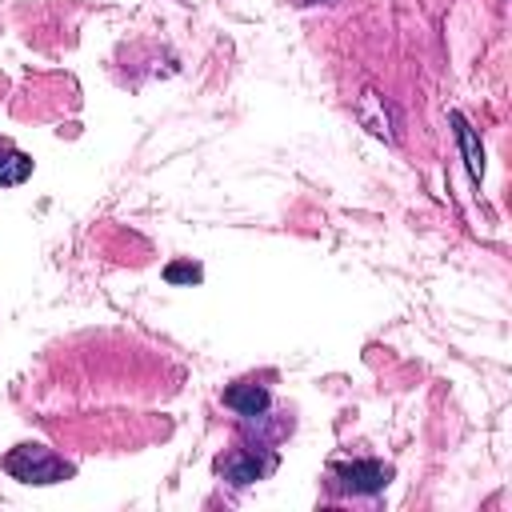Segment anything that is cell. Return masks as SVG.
Here are the masks:
<instances>
[{
	"instance_id": "cell-1",
	"label": "cell",
	"mask_w": 512,
	"mask_h": 512,
	"mask_svg": "<svg viewBox=\"0 0 512 512\" xmlns=\"http://www.w3.org/2000/svg\"><path fill=\"white\" fill-rule=\"evenodd\" d=\"M4 472H8L12 480H20V484H60V480H68L76 468H72L68 460H60L52 448H44V444H36V440H24V444H16V448L4 456Z\"/></svg>"
},
{
	"instance_id": "cell-2",
	"label": "cell",
	"mask_w": 512,
	"mask_h": 512,
	"mask_svg": "<svg viewBox=\"0 0 512 512\" xmlns=\"http://www.w3.org/2000/svg\"><path fill=\"white\" fill-rule=\"evenodd\" d=\"M272 468H276V456H272V452L264 456V448L252 444V440L228 448L224 456H216V472H220L232 488H248V484H256V480H264Z\"/></svg>"
},
{
	"instance_id": "cell-3",
	"label": "cell",
	"mask_w": 512,
	"mask_h": 512,
	"mask_svg": "<svg viewBox=\"0 0 512 512\" xmlns=\"http://www.w3.org/2000/svg\"><path fill=\"white\" fill-rule=\"evenodd\" d=\"M332 480L348 496H376V492L388 488L392 464H384V460H336L332 464Z\"/></svg>"
},
{
	"instance_id": "cell-4",
	"label": "cell",
	"mask_w": 512,
	"mask_h": 512,
	"mask_svg": "<svg viewBox=\"0 0 512 512\" xmlns=\"http://www.w3.org/2000/svg\"><path fill=\"white\" fill-rule=\"evenodd\" d=\"M224 408H232L240 420H252V416L272 408V392L256 380H236V384L224 388Z\"/></svg>"
},
{
	"instance_id": "cell-5",
	"label": "cell",
	"mask_w": 512,
	"mask_h": 512,
	"mask_svg": "<svg viewBox=\"0 0 512 512\" xmlns=\"http://www.w3.org/2000/svg\"><path fill=\"white\" fill-rule=\"evenodd\" d=\"M32 176V156L20 152L12 140L0 136V188H16Z\"/></svg>"
},
{
	"instance_id": "cell-6",
	"label": "cell",
	"mask_w": 512,
	"mask_h": 512,
	"mask_svg": "<svg viewBox=\"0 0 512 512\" xmlns=\"http://www.w3.org/2000/svg\"><path fill=\"white\" fill-rule=\"evenodd\" d=\"M448 120H452V128H456V140H460V152H464V164H468L472 180H480V176H484V152H480V140H476L472 124L464 120V112H448Z\"/></svg>"
},
{
	"instance_id": "cell-7",
	"label": "cell",
	"mask_w": 512,
	"mask_h": 512,
	"mask_svg": "<svg viewBox=\"0 0 512 512\" xmlns=\"http://www.w3.org/2000/svg\"><path fill=\"white\" fill-rule=\"evenodd\" d=\"M164 280H168V284H200V280H204V268L192 264V260H172V264L164 268Z\"/></svg>"
}]
</instances>
